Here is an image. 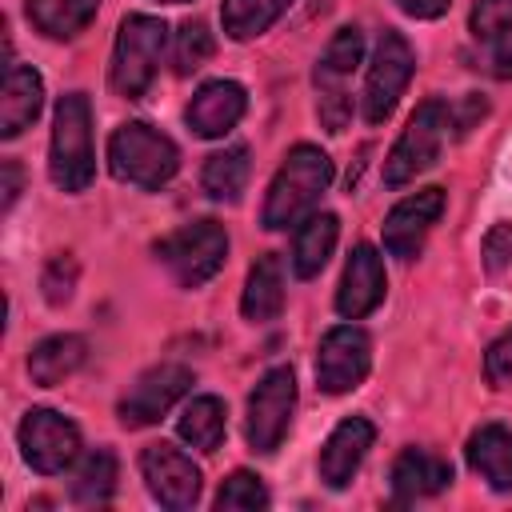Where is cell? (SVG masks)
Masks as SVG:
<instances>
[{"label": "cell", "mask_w": 512, "mask_h": 512, "mask_svg": "<svg viewBox=\"0 0 512 512\" xmlns=\"http://www.w3.org/2000/svg\"><path fill=\"white\" fill-rule=\"evenodd\" d=\"M336 168L328 160V152H320L316 144H296L284 164L276 168L272 184H268V196H264V212H260V224L268 232H284V228H296L304 216H312L316 200L328 192Z\"/></svg>", "instance_id": "1"}, {"label": "cell", "mask_w": 512, "mask_h": 512, "mask_svg": "<svg viewBox=\"0 0 512 512\" xmlns=\"http://www.w3.org/2000/svg\"><path fill=\"white\" fill-rule=\"evenodd\" d=\"M108 168H112L116 180L156 192V188H164L176 176L180 148L160 128H152L144 120H128L108 140Z\"/></svg>", "instance_id": "2"}, {"label": "cell", "mask_w": 512, "mask_h": 512, "mask_svg": "<svg viewBox=\"0 0 512 512\" xmlns=\"http://www.w3.org/2000/svg\"><path fill=\"white\" fill-rule=\"evenodd\" d=\"M164 48H168V28H164V20L144 16V12L124 16L120 28H116L112 68H108L112 92L124 96V100H140V96L152 88L156 72H160Z\"/></svg>", "instance_id": "3"}, {"label": "cell", "mask_w": 512, "mask_h": 512, "mask_svg": "<svg viewBox=\"0 0 512 512\" xmlns=\"http://www.w3.org/2000/svg\"><path fill=\"white\" fill-rule=\"evenodd\" d=\"M52 184L60 192H84L96 176V148H92V104L84 92H68L52 116Z\"/></svg>", "instance_id": "4"}, {"label": "cell", "mask_w": 512, "mask_h": 512, "mask_svg": "<svg viewBox=\"0 0 512 512\" xmlns=\"http://www.w3.org/2000/svg\"><path fill=\"white\" fill-rule=\"evenodd\" d=\"M452 128V108L444 100H424L416 104V112L408 116L404 132L396 136L388 160H384V184L400 188L408 180H416L424 168H432L440 160V148L448 140Z\"/></svg>", "instance_id": "5"}, {"label": "cell", "mask_w": 512, "mask_h": 512, "mask_svg": "<svg viewBox=\"0 0 512 512\" xmlns=\"http://www.w3.org/2000/svg\"><path fill=\"white\" fill-rule=\"evenodd\" d=\"M364 60V32L356 24L340 28L324 56L316 60V116L328 132H344L348 120H352V92H348V80L356 72V64Z\"/></svg>", "instance_id": "6"}, {"label": "cell", "mask_w": 512, "mask_h": 512, "mask_svg": "<svg viewBox=\"0 0 512 512\" xmlns=\"http://www.w3.org/2000/svg\"><path fill=\"white\" fill-rule=\"evenodd\" d=\"M224 256H228V232L216 220H192L156 244V260L172 272L180 288L208 284L224 268Z\"/></svg>", "instance_id": "7"}, {"label": "cell", "mask_w": 512, "mask_h": 512, "mask_svg": "<svg viewBox=\"0 0 512 512\" xmlns=\"http://www.w3.org/2000/svg\"><path fill=\"white\" fill-rule=\"evenodd\" d=\"M292 412H296V372L288 364L280 368H268L252 396H248V416H244V436H248V448L268 456L280 448V440L288 436V424H292Z\"/></svg>", "instance_id": "8"}, {"label": "cell", "mask_w": 512, "mask_h": 512, "mask_svg": "<svg viewBox=\"0 0 512 512\" xmlns=\"http://www.w3.org/2000/svg\"><path fill=\"white\" fill-rule=\"evenodd\" d=\"M416 72V52L400 32H384L376 40L372 64H368V80H364V120L368 124H384L392 116V108L400 104L408 80Z\"/></svg>", "instance_id": "9"}, {"label": "cell", "mask_w": 512, "mask_h": 512, "mask_svg": "<svg viewBox=\"0 0 512 512\" xmlns=\"http://www.w3.org/2000/svg\"><path fill=\"white\" fill-rule=\"evenodd\" d=\"M16 440H20V452H24L28 468L40 472V476H56V472H64L80 460V428L68 416L52 412V408L24 412V420L16 428Z\"/></svg>", "instance_id": "10"}, {"label": "cell", "mask_w": 512, "mask_h": 512, "mask_svg": "<svg viewBox=\"0 0 512 512\" xmlns=\"http://www.w3.org/2000/svg\"><path fill=\"white\" fill-rule=\"evenodd\" d=\"M372 368V340L356 324H336L320 336L316 348V384L328 396H344L364 384Z\"/></svg>", "instance_id": "11"}, {"label": "cell", "mask_w": 512, "mask_h": 512, "mask_svg": "<svg viewBox=\"0 0 512 512\" xmlns=\"http://www.w3.org/2000/svg\"><path fill=\"white\" fill-rule=\"evenodd\" d=\"M140 476H144L152 500L172 508V512H184L200 500V468L192 464L188 452H180L168 440L148 444L140 452Z\"/></svg>", "instance_id": "12"}, {"label": "cell", "mask_w": 512, "mask_h": 512, "mask_svg": "<svg viewBox=\"0 0 512 512\" xmlns=\"http://www.w3.org/2000/svg\"><path fill=\"white\" fill-rule=\"evenodd\" d=\"M188 388H192V368H184V364H156V368L140 372L136 384L120 396L116 416H120L124 428H148V424H156Z\"/></svg>", "instance_id": "13"}, {"label": "cell", "mask_w": 512, "mask_h": 512, "mask_svg": "<svg viewBox=\"0 0 512 512\" xmlns=\"http://www.w3.org/2000/svg\"><path fill=\"white\" fill-rule=\"evenodd\" d=\"M444 216V188H420L412 196H404L388 216H384V248L396 260H412L420 256L428 232L436 228V220Z\"/></svg>", "instance_id": "14"}, {"label": "cell", "mask_w": 512, "mask_h": 512, "mask_svg": "<svg viewBox=\"0 0 512 512\" xmlns=\"http://www.w3.org/2000/svg\"><path fill=\"white\" fill-rule=\"evenodd\" d=\"M388 292V276H384V260L372 244H356L348 264H344V276H340V288H336V312L344 320H364L368 312L380 308Z\"/></svg>", "instance_id": "15"}, {"label": "cell", "mask_w": 512, "mask_h": 512, "mask_svg": "<svg viewBox=\"0 0 512 512\" xmlns=\"http://www.w3.org/2000/svg\"><path fill=\"white\" fill-rule=\"evenodd\" d=\"M244 108H248V92H244L236 80H208V84H200L196 96L188 100L184 120H188V128H192L196 136L220 140V136H228V132L240 124Z\"/></svg>", "instance_id": "16"}, {"label": "cell", "mask_w": 512, "mask_h": 512, "mask_svg": "<svg viewBox=\"0 0 512 512\" xmlns=\"http://www.w3.org/2000/svg\"><path fill=\"white\" fill-rule=\"evenodd\" d=\"M372 440H376V424L368 416H344L320 448V480L328 488H348L352 476L360 472Z\"/></svg>", "instance_id": "17"}, {"label": "cell", "mask_w": 512, "mask_h": 512, "mask_svg": "<svg viewBox=\"0 0 512 512\" xmlns=\"http://www.w3.org/2000/svg\"><path fill=\"white\" fill-rule=\"evenodd\" d=\"M392 496L396 500H424V496H436L452 484V464L428 448H404L392 464Z\"/></svg>", "instance_id": "18"}, {"label": "cell", "mask_w": 512, "mask_h": 512, "mask_svg": "<svg viewBox=\"0 0 512 512\" xmlns=\"http://www.w3.org/2000/svg\"><path fill=\"white\" fill-rule=\"evenodd\" d=\"M468 468L496 492H512V428L480 424L464 444Z\"/></svg>", "instance_id": "19"}, {"label": "cell", "mask_w": 512, "mask_h": 512, "mask_svg": "<svg viewBox=\"0 0 512 512\" xmlns=\"http://www.w3.org/2000/svg\"><path fill=\"white\" fill-rule=\"evenodd\" d=\"M44 108V80L28 64H8L4 96H0V136L16 140Z\"/></svg>", "instance_id": "20"}, {"label": "cell", "mask_w": 512, "mask_h": 512, "mask_svg": "<svg viewBox=\"0 0 512 512\" xmlns=\"http://www.w3.org/2000/svg\"><path fill=\"white\" fill-rule=\"evenodd\" d=\"M84 356H88L84 336H76V332H56V336L40 340V344L28 352V376H32V384H40V388H56V384H64V380L84 364Z\"/></svg>", "instance_id": "21"}, {"label": "cell", "mask_w": 512, "mask_h": 512, "mask_svg": "<svg viewBox=\"0 0 512 512\" xmlns=\"http://www.w3.org/2000/svg\"><path fill=\"white\" fill-rule=\"evenodd\" d=\"M336 236H340V220L332 212H312L296 224V236H292V272L300 280H312L320 276V268L328 264L332 248H336Z\"/></svg>", "instance_id": "22"}, {"label": "cell", "mask_w": 512, "mask_h": 512, "mask_svg": "<svg viewBox=\"0 0 512 512\" xmlns=\"http://www.w3.org/2000/svg\"><path fill=\"white\" fill-rule=\"evenodd\" d=\"M284 308V264L276 252L260 256L252 268H248V280H244V296H240V312L252 320V324H264V320H276Z\"/></svg>", "instance_id": "23"}, {"label": "cell", "mask_w": 512, "mask_h": 512, "mask_svg": "<svg viewBox=\"0 0 512 512\" xmlns=\"http://www.w3.org/2000/svg\"><path fill=\"white\" fill-rule=\"evenodd\" d=\"M228 428V408L220 396H192L176 420V432L196 452H216Z\"/></svg>", "instance_id": "24"}, {"label": "cell", "mask_w": 512, "mask_h": 512, "mask_svg": "<svg viewBox=\"0 0 512 512\" xmlns=\"http://www.w3.org/2000/svg\"><path fill=\"white\" fill-rule=\"evenodd\" d=\"M24 8H28V20L36 24V32H44L52 40H72L92 24L100 0H28Z\"/></svg>", "instance_id": "25"}, {"label": "cell", "mask_w": 512, "mask_h": 512, "mask_svg": "<svg viewBox=\"0 0 512 512\" xmlns=\"http://www.w3.org/2000/svg\"><path fill=\"white\" fill-rule=\"evenodd\" d=\"M116 476H120L116 456H112L108 448H92L88 456H80L68 492H72L76 504L96 508V504H108V500H112V492H116Z\"/></svg>", "instance_id": "26"}, {"label": "cell", "mask_w": 512, "mask_h": 512, "mask_svg": "<svg viewBox=\"0 0 512 512\" xmlns=\"http://www.w3.org/2000/svg\"><path fill=\"white\" fill-rule=\"evenodd\" d=\"M200 184L212 200H236L248 184V148L244 144H228L220 152H212L204 160V172H200Z\"/></svg>", "instance_id": "27"}, {"label": "cell", "mask_w": 512, "mask_h": 512, "mask_svg": "<svg viewBox=\"0 0 512 512\" xmlns=\"http://www.w3.org/2000/svg\"><path fill=\"white\" fill-rule=\"evenodd\" d=\"M288 4L292 0H224L220 20H224V32L232 40H252L260 32H268L288 12Z\"/></svg>", "instance_id": "28"}, {"label": "cell", "mask_w": 512, "mask_h": 512, "mask_svg": "<svg viewBox=\"0 0 512 512\" xmlns=\"http://www.w3.org/2000/svg\"><path fill=\"white\" fill-rule=\"evenodd\" d=\"M216 52V40L208 32L204 20H184L176 28V40H172V64H176V76H192L200 72Z\"/></svg>", "instance_id": "29"}, {"label": "cell", "mask_w": 512, "mask_h": 512, "mask_svg": "<svg viewBox=\"0 0 512 512\" xmlns=\"http://www.w3.org/2000/svg\"><path fill=\"white\" fill-rule=\"evenodd\" d=\"M216 508L220 512H256V508H268V488L252 472H232L220 484V492H216Z\"/></svg>", "instance_id": "30"}, {"label": "cell", "mask_w": 512, "mask_h": 512, "mask_svg": "<svg viewBox=\"0 0 512 512\" xmlns=\"http://www.w3.org/2000/svg\"><path fill=\"white\" fill-rule=\"evenodd\" d=\"M468 28L476 40H500L512 32V0H476Z\"/></svg>", "instance_id": "31"}, {"label": "cell", "mask_w": 512, "mask_h": 512, "mask_svg": "<svg viewBox=\"0 0 512 512\" xmlns=\"http://www.w3.org/2000/svg\"><path fill=\"white\" fill-rule=\"evenodd\" d=\"M40 288H44V300L48 304H68L72 300V288H76V260L72 256H56L48 268H44V280H40Z\"/></svg>", "instance_id": "32"}, {"label": "cell", "mask_w": 512, "mask_h": 512, "mask_svg": "<svg viewBox=\"0 0 512 512\" xmlns=\"http://www.w3.org/2000/svg\"><path fill=\"white\" fill-rule=\"evenodd\" d=\"M484 380L492 388H508L512 384V328H504L488 344V352H484Z\"/></svg>", "instance_id": "33"}, {"label": "cell", "mask_w": 512, "mask_h": 512, "mask_svg": "<svg viewBox=\"0 0 512 512\" xmlns=\"http://www.w3.org/2000/svg\"><path fill=\"white\" fill-rule=\"evenodd\" d=\"M484 268L496 276V272H504L508 264H512V224H496V228H488V236H484Z\"/></svg>", "instance_id": "34"}, {"label": "cell", "mask_w": 512, "mask_h": 512, "mask_svg": "<svg viewBox=\"0 0 512 512\" xmlns=\"http://www.w3.org/2000/svg\"><path fill=\"white\" fill-rule=\"evenodd\" d=\"M496 48H492V56H488V72L496 76V80H512V32L508 36H500V40H492Z\"/></svg>", "instance_id": "35"}, {"label": "cell", "mask_w": 512, "mask_h": 512, "mask_svg": "<svg viewBox=\"0 0 512 512\" xmlns=\"http://www.w3.org/2000/svg\"><path fill=\"white\" fill-rule=\"evenodd\" d=\"M396 4H400V12L412 16V20H436V16L448 12L452 0H396Z\"/></svg>", "instance_id": "36"}, {"label": "cell", "mask_w": 512, "mask_h": 512, "mask_svg": "<svg viewBox=\"0 0 512 512\" xmlns=\"http://www.w3.org/2000/svg\"><path fill=\"white\" fill-rule=\"evenodd\" d=\"M16 196H20V168L16 160H4V212L16 204Z\"/></svg>", "instance_id": "37"}, {"label": "cell", "mask_w": 512, "mask_h": 512, "mask_svg": "<svg viewBox=\"0 0 512 512\" xmlns=\"http://www.w3.org/2000/svg\"><path fill=\"white\" fill-rule=\"evenodd\" d=\"M160 4H188V0H160Z\"/></svg>", "instance_id": "38"}]
</instances>
